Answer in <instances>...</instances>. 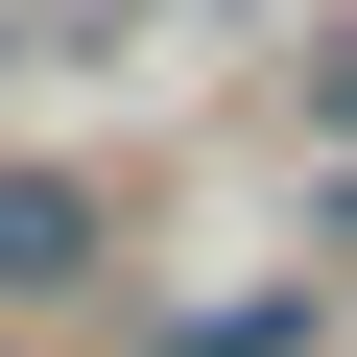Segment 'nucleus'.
Segmentation results:
<instances>
[{
    "label": "nucleus",
    "instance_id": "obj_2",
    "mask_svg": "<svg viewBox=\"0 0 357 357\" xmlns=\"http://www.w3.org/2000/svg\"><path fill=\"white\" fill-rule=\"evenodd\" d=\"M310 119H333V143H357V24H333V72H310Z\"/></svg>",
    "mask_w": 357,
    "mask_h": 357
},
{
    "label": "nucleus",
    "instance_id": "obj_3",
    "mask_svg": "<svg viewBox=\"0 0 357 357\" xmlns=\"http://www.w3.org/2000/svg\"><path fill=\"white\" fill-rule=\"evenodd\" d=\"M0 357H24V333H0Z\"/></svg>",
    "mask_w": 357,
    "mask_h": 357
},
{
    "label": "nucleus",
    "instance_id": "obj_1",
    "mask_svg": "<svg viewBox=\"0 0 357 357\" xmlns=\"http://www.w3.org/2000/svg\"><path fill=\"white\" fill-rule=\"evenodd\" d=\"M96 286V191L72 167H0V310H72Z\"/></svg>",
    "mask_w": 357,
    "mask_h": 357
},
{
    "label": "nucleus",
    "instance_id": "obj_4",
    "mask_svg": "<svg viewBox=\"0 0 357 357\" xmlns=\"http://www.w3.org/2000/svg\"><path fill=\"white\" fill-rule=\"evenodd\" d=\"M333 215H357V191H333Z\"/></svg>",
    "mask_w": 357,
    "mask_h": 357
}]
</instances>
